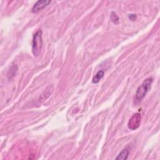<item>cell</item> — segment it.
Listing matches in <instances>:
<instances>
[{
	"label": "cell",
	"instance_id": "obj_1",
	"mask_svg": "<svg viewBox=\"0 0 160 160\" xmlns=\"http://www.w3.org/2000/svg\"><path fill=\"white\" fill-rule=\"evenodd\" d=\"M153 79L152 78H148L144 79L142 84L138 88L136 95L135 99L138 101H141L146 95L147 93L151 88Z\"/></svg>",
	"mask_w": 160,
	"mask_h": 160
},
{
	"label": "cell",
	"instance_id": "obj_2",
	"mask_svg": "<svg viewBox=\"0 0 160 160\" xmlns=\"http://www.w3.org/2000/svg\"><path fill=\"white\" fill-rule=\"evenodd\" d=\"M43 47L42 31L38 30L33 35V44H32V53L36 57L38 56L42 51Z\"/></svg>",
	"mask_w": 160,
	"mask_h": 160
},
{
	"label": "cell",
	"instance_id": "obj_3",
	"mask_svg": "<svg viewBox=\"0 0 160 160\" xmlns=\"http://www.w3.org/2000/svg\"><path fill=\"white\" fill-rule=\"evenodd\" d=\"M141 120V114L137 113L133 114L128 122V128L132 131L136 130L140 126Z\"/></svg>",
	"mask_w": 160,
	"mask_h": 160
},
{
	"label": "cell",
	"instance_id": "obj_4",
	"mask_svg": "<svg viewBox=\"0 0 160 160\" xmlns=\"http://www.w3.org/2000/svg\"><path fill=\"white\" fill-rule=\"evenodd\" d=\"M50 3H51V1H48V0H39V1H38L33 7L32 12L37 13L40 10L45 8Z\"/></svg>",
	"mask_w": 160,
	"mask_h": 160
},
{
	"label": "cell",
	"instance_id": "obj_5",
	"mask_svg": "<svg viewBox=\"0 0 160 160\" xmlns=\"http://www.w3.org/2000/svg\"><path fill=\"white\" fill-rule=\"evenodd\" d=\"M53 91V87L52 86L48 87L45 90V91L42 94L41 96L39 97V101L43 102L45 100H46L48 98H49L51 96Z\"/></svg>",
	"mask_w": 160,
	"mask_h": 160
},
{
	"label": "cell",
	"instance_id": "obj_6",
	"mask_svg": "<svg viewBox=\"0 0 160 160\" xmlns=\"http://www.w3.org/2000/svg\"><path fill=\"white\" fill-rule=\"evenodd\" d=\"M130 154V151L128 149L125 148L123 149L120 153L118 154V156L116 158V159L117 160H126L128 159V156Z\"/></svg>",
	"mask_w": 160,
	"mask_h": 160
},
{
	"label": "cell",
	"instance_id": "obj_7",
	"mask_svg": "<svg viewBox=\"0 0 160 160\" xmlns=\"http://www.w3.org/2000/svg\"><path fill=\"white\" fill-rule=\"evenodd\" d=\"M104 74V72L103 70H100L97 72V73L95 74V76L93 78L92 82L93 83L96 84L100 82V80L103 78Z\"/></svg>",
	"mask_w": 160,
	"mask_h": 160
},
{
	"label": "cell",
	"instance_id": "obj_8",
	"mask_svg": "<svg viewBox=\"0 0 160 160\" xmlns=\"http://www.w3.org/2000/svg\"><path fill=\"white\" fill-rule=\"evenodd\" d=\"M110 20L111 21L112 23L114 24H118L119 21V18L118 16L116 15V13L114 11H112L110 14Z\"/></svg>",
	"mask_w": 160,
	"mask_h": 160
},
{
	"label": "cell",
	"instance_id": "obj_9",
	"mask_svg": "<svg viewBox=\"0 0 160 160\" xmlns=\"http://www.w3.org/2000/svg\"><path fill=\"white\" fill-rule=\"evenodd\" d=\"M128 18L131 21H135L136 19V15L135 14H130L128 15Z\"/></svg>",
	"mask_w": 160,
	"mask_h": 160
}]
</instances>
